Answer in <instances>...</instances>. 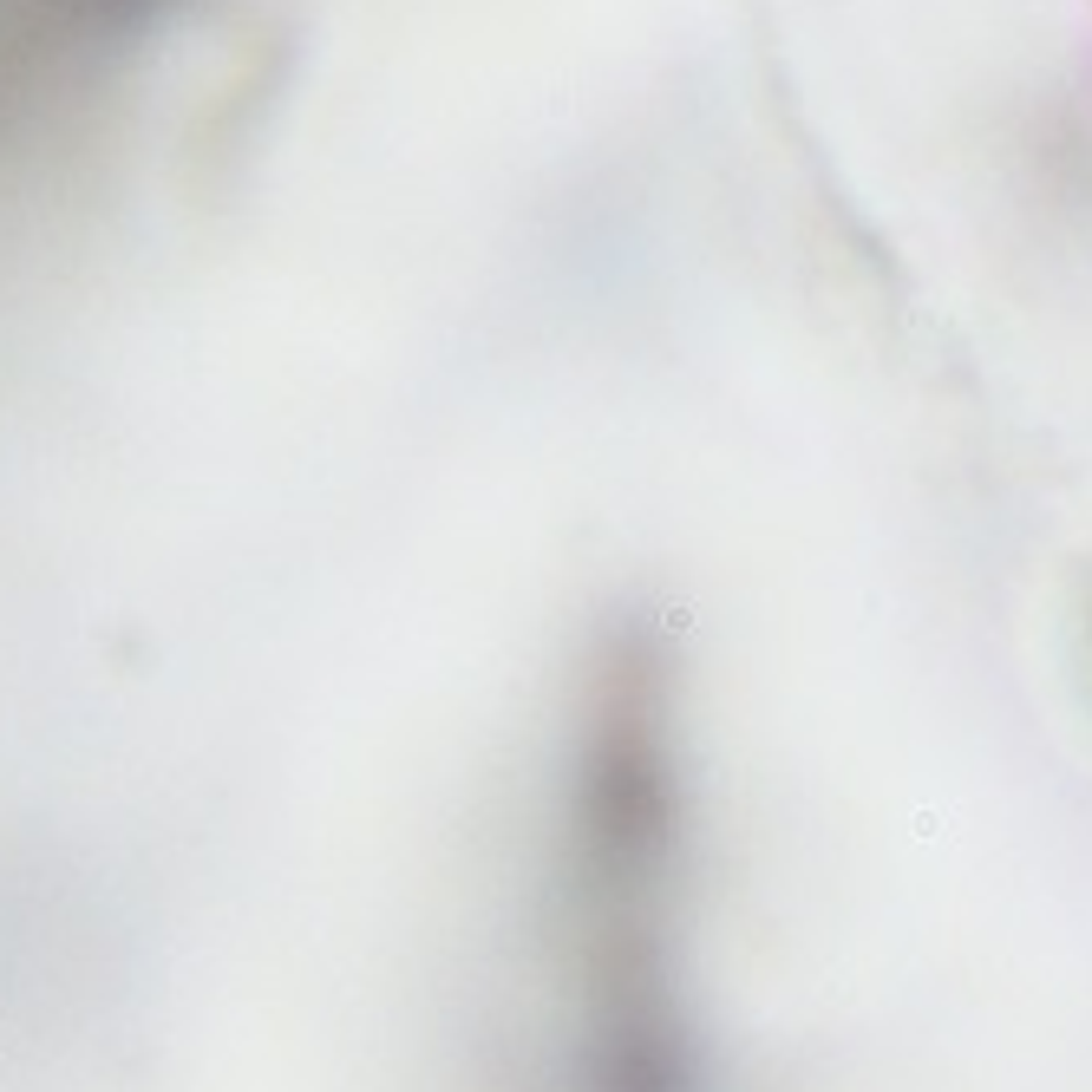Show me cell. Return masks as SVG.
<instances>
[{
  "label": "cell",
  "instance_id": "6da1fadb",
  "mask_svg": "<svg viewBox=\"0 0 1092 1092\" xmlns=\"http://www.w3.org/2000/svg\"><path fill=\"white\" fill-rule=\"evenodd\" d=\"M184 0H0V138L131 53Z\"/></svg>",
  "mask_w": 1092,
  "mask_h": 1092
}]
</instances>
